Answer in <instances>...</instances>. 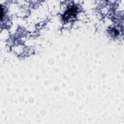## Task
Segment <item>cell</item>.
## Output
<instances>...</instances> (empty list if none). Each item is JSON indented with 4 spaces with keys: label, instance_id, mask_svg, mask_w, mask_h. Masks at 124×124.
I'll return each mask as SVG.
<instances>
[{
    "label": "cell",
    "instance_id": "1",
    "mask_svg": "<svg viewBox=\"0 0 124 124\" xmlns=\"http://www.w3.org/2000/svg\"><path fill=\"white\" fill-rule=\"evenodd\" d=\"M75 13H76V10H75L74 7H71V8L68 9L67 12H66L65 15H64V16H66L65 19L68 18L69 17V16L70 17L71 16L75 15Z\"/></svg>",
    "mask_w": 124,
    "mask_h": 124
}]
</instances>
